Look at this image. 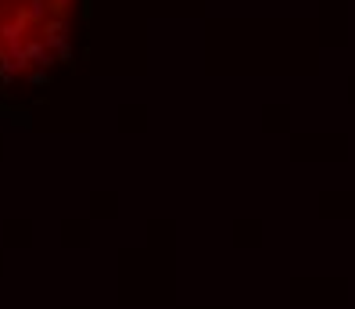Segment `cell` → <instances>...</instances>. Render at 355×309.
I'll return each instance as SVG.
<instances>
[{"label":"cell","instance_id":"6da1fadb","mask_svg":"<svg viewBox=\"0 0 355 309\" xmlns=\"http://www.w3.org/2000/svg\"><path fill=\"white\" fill-rule=\"evenodd\" d=\"M69 0H0V69L51 65L65 36Z\"/></svg>","mask_w":355,"mask_h":309}]
</instances>
